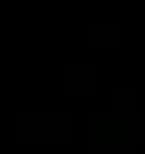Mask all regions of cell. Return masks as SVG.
I'll return each instance as SVG.
<instances>
[{
  "mask_svg": "<svg viewBox=\"0 0 145 154\" xmlns=\"http://www.w3.org/2000/svg\"><path fill=\"white\" fill-rule=\"evenodd\" d=\"M92 77L89 71H65V92L68 95H86Z\"/></svg>",
  "mask_w": 145,
  "mask_h": 154,
  "instance_id": "1",
  "label": "cell"
},
{
  "mask_svg": "<svg viewBox=\"0 0 145 154\" xmlns=\"http://www.w3.org/2000/svg\"><path fill=\"white\" fill-rule=\"evenodd\" d=\"M113 38V27L110 24H89V45L92 48H110Z\"/></svg>",
  "mask_w": 145,
  "mask_h": 154,
  "instance_id": "2",
  "label": "cell"
},
{
  "mask_svg": "<svg viewBox=\"0 0 145 154\" xmlns=\"http://www.w3.org/2000/svg\"><path fill=\"white\" fill-rule=\"evenodd\" d=\"M113 116H119V119L122 116H127V119L136 116V98L133 95H116L113 98Z\"/></svg>",
  "mask_w": 145,
  "mask_h": 154,
  "instance_id": "3",
  "label": "cell"
}]
</instances>
